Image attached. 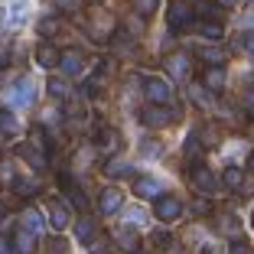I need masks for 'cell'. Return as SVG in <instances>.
Wrapping results in <instances>:
<instances>
[{
	"mask_svg": "<svg viewBox=\"0 0 254 254\" xmlns=\"http://www.w3.org/2000/svg\"><path fill=\"white\" fill-rule=\"evenodd\" d=\"M192 20H195V7L186 3V0H173V7L166 10V23H170V30H176V33L189 30Z\"/></svg>",
	"mask_w": 254,
	"mask_h": 254,
	"instance_id": "1",
	"label": "cell"
},
{
	"mask_svg": "<svg viewBox=\"0 0 254 254\" xmlns=\"http://www.w3.org/2000/svg\"><path fill=\"white\" fill-rule=\"evenodd\" d=\"M183 212H186V209H183V202L176 199V195H160V199L153 202V215H157L163 225L180 222V218H183Z\"/></svg>",
	"mask_w": 254,
	"mask_h": 254,
	"instance_id": "2",
	"label": "cell"
},
{
	"mask_svg": "<svg viewBox=\"0 0 254 254\" xmlns=\"http://www.w3.org/2000/svg\"><path fill=\"white\" fill-rule=\"evenodd\" d=\"M140 121L157 130V127H166V124H173V121H180V111H173L170 105H150V108H143Z\"/></svg>",
	"mask_w": 254,
	"mask_h": 254,
	"instance_id": "3",
	"label": "cell"
},
{
	"mask_svg": "<svg viewBox=\"0 0 254 254\" xmlns=\"http://www.w3.org/2000/svg\"><path fill=\"white\" fill-rule=\"evenodd\" d=\"M143 95L153 101V105H166L173 98V88H170V82L166 78H157V75H150L147 82H143Z\"/></svg>",
	"mask_w": 254,
	"mask_h": 254,
	"instance_id": "4",
	"label": "cell"
},
{
	"mask_svg": "<svg viewBox=\"0 0 254 254\" xmlns=\"http://www.w3.org/2000/svg\"><path fill=\"white\" fill-rule=\"evenodd\" d=\"M95 147L101 150V153H108V157H111L114 150L121 147V137H118V130H114L111 124H98V127H95Z\"/></svg>",
	"mask_w": 254,
	"mask_h": 254,
	"instance_id": "5",
	"label": "cell"
},
{
	"mask_svg": "<svg viewBox=\"0 0 254 254\" xmlns=\"http://www.w3.org/2000/svg\"><path fill=\"white\" fill-rule=\"evenodd\" d=\"M59 186H62V192H65L68 199L75 202V209H78V212H85V209H88V199H85L82 186H78V183H75L72 176H68V173H59Z\"/></svg>",
	"mask_w": 254,
	"mask_h": 254,
	"instance_id": "6",
	"label": "cell"
},
{
	"mask_svg": "<svg viewBox=\"0 0 254 254\" xmlns=\"http://www.w3.org/2000/svg\"><path fill=\"white\" fill-rule=\"evenodd\" d=\"M189 180H192V186L199 189V192H205V195H209V192H215V189H218L215 176H212V173L205 170L202 163H192V170H189Z\"/></svg>",
	"mask_w": 254,
	"mask_h": 254,
	"instance_id": "7",
	"label": "cell"
},
{
	"mask_svg": "<svg viewBox=\"0 0 254 254\" xmlns=\"http://www.w3.org/2000/svg\"><path fill=\"white\" fill-rule=\"evenodd\" d=\"M166 75L176 78V82H186L189 78V56L186 53H176V56H166Z\"/></svg>",
	"mask_w": 254,
	"mask_h": 254,
	"instance_id": "8",
	"label": "cell"
},
{
	"mask_svg": "<svg viewBox=\"0 0 254 254\" xmlns=\"http://www.w3.org/2000/svg\"><path fill=\"white\" fill-rule=\"evenodd\" d=\"M134 195L137 199H160V183L157 180H150V176H137L134 180Z\"/></svg>",
	"mask_w": 254,
	"mask_h": 254,
	"instance_id": "9",
	"label": "cell"
},
{
	"mask_svg": "<svg viewBox=\"0 0 254 254\" xmlns=\"http://www.w3.org/2000/svg\"><path fill=\"white\" fill-rule=\"evenodd\" d=\"M225 78H228V75H225L222 65H209V68H205V75H202V88H205V91H222L225 88Z\"/></svg>",
	"mask_w": 254,
	"mask_h": 254,
	"instance_id": "10",
	"label": "cell"
},
{
	"mask_svg": "<svg viewBox=\"0 0 254 254\" xmlns=\"http://www.w3.org/2000/svg\"><path fill=\"white\" fill-rule=\"evenodd\" d=\"M59 59H62V53L56 49L53 43H39L36 46V62L43 68H56V65H59Z\"/></svg>",
	"mask_w": 254,
	"mask_h": 254,
	"instance_id": "11",
	"label": "cell"
},
{
	"mask_svg": "<svg viewBox=\"0 0 254 254\" xmlns=\"http://www.w3.org/2000/svg\"><path fill=\"white\" fill-rule=\"evenodd\" d=\"M13 251L16 254H36V235L26 232V228H16L13 232Z\"/></svg>",
	"mask_w": 254,
	"mask_h": 254,
	"instance_id": "12",
	"label": "cell"
},
{
	"mask_svg": "<svg viewBox=\"0 0 254 254\" xmlns=\"http://www.w3.org/2000/svg\"><path fill=\"white\" fill-rule=\"evenodd\" d=\"M82 53H62V59H59V68H62V75L65 78H75V75H82Z\"/></svg>",
	"mask_w": 254,
	"mask_h": 254,
	"instance_id": "13",
	"label": "cell"
},
{
	"mask_svg": "<svg viewBox=\"0 0 254 254\" xmlns=\"http://www.w3.org/2000/svg\"><path fill=\"white\" fill-rule=\"evenodd\" d=\"M121 202H124V189H105V195H101V202H98V209H101V215H111V212H118Z\"/></svg>",
	"mask_w": 254,
	"mask_h": 254,
	"instance_id": "14",
	"label": "cell"
},
{
	"mask_svg": "<svg viewBox=\"0 0 254 254\" xmlns=\"http://www.w3.org/2000/svg\"><path fill=\"white\" fill-rule=\"evenodd\" d=\"M0 134L3 137H16L20 134V121H16V114L7 111V108H0Z\"/></svg>",
	"mask_w": 254,
	"mask_h": 254,
	"instance_id": "15",
	"label": "cell"
},
{
	"mask_svg": "<svg viewBox=\"0 0 254 254\" xmlns=\"http://www.w3.org/2000/svg\"><path fill=\"white\" fill-rule=\"evenodd\" d=\"M195 30H199L202 39H209V43H218V39H222V33H225V30H222V23H215V20H202Z\"/></svg>",
	"mask_w": 254,
	"mask_h": 254,
	"instance_id": "16",
	"label": "cell"
},
{
	"mask_svg": "<svg viewBox=\"0 0 254 254\" xmlns=\"http://www.w3.org/2000/svg\"><path fill=\"white\" fill-rule=\"evenodd\" d=\"M75 235H78L82 245H91V241H95V222H91L88 215H82L78 222H75Z\"/></svg>",
	"mask_w": 254,
	"mask_h": 254,
	"instance_id": "17",
	"label": "cell"
},
{
	"mask_svg": "<svg viewBox=\"0 0 254 254\" xmlns=\"http://www.w3.org/2000/svg\"><path fill=\"white\" fill-rule=\"evenodd\" d=\"M10 98H13L16 105H33V98H36V88H33L30 82H20V88L10 91Z\"/></svg>",
	"mask_w": 254,
	"mask_h": 254,
	"instance_id": "18",
	"label": "cell"
},
{
	"mask_svg": "<svg viewBox=\"0 0 254 254\" xmlns=\"http://www.w3.org/2000/svg\"><path fill=\"white\" fill-rule=\"evenodd\" d=\"M49 222H53V228H56V232H62V228L68 225V212L62 209L59 202H49Z\"/></svg>",
	"mask_w": 254,
	"mask_h": 254,
	"instance_id": "19",
	"label": "cell"
},
{
	"mask_svg": "<svg viewBox=\"0 0 254 254\" xmlns=\"http://www.w3.org/2000/svg\"><path fill=\"white\" fill-rule=\"evenodd\" d=\"M195 13L205 16V20L222 23V3H215V0H205V3H199V7H195Z\"/></svg>",
	"mask_w": 254,
	"mask_h": 254,
	"instance_id": "20",
	"label": "cell"
},
{
	"mask_svg": "<svg viewBox=\"0 0 254 254\" xmlns=\"http://www.w3.org/2000/svg\"><path fill=\"white\" fill-rule=\"evenodd\" d=\"M20 228H26V232L39 235V232H43V218H39V212L26 209V212H23V222H20Z\"/></svg>",
	"mask_w": 254,
	"mask_h": 254,
	"instance_id": "21",
	"label": "cell"
},
{
	"mask_svg": "<svg viewBox=\"0 0 254 254\" xmlns=\"http://www.w3.org/2000/svg\"><path fill=\"white\" fill-rule=\"evenodd\" d=\"M105 176H111V180H121V176H134V166H130V163H121V160H114V163L105 166Z\"/></svg>",
	"mask_w": 254,
	"mask_h": 254,
	"instance_id": "22",
	"label": "cell"
},
{
	"mask_svg": "<svg viewBox=\"0 0 254 254\" xmlns=\"http://www.w3.org/2000/svg\"><path fill=\"white\" fill-rule=\"evenodd\" d=\"M222 183L228 189H241V183H245V173L238 170V166H228V170H225V176H222Z\"/></svg>",
	"mask_w": 254,
	"mask_h": 254,
	"instance_id": "23",
	"label": "cell"
},
{
	"mask_svg": "<svg viewBox=\"0 0 254 254\" xmlns=\"http://www.w3.org/2000/svg\"><path fill=\"white\" fill-rule=\"evenodd\" d=\"M199 53H202V59L209 62V65H222V62H225V53L218 49V46H202Z\"/></svg>",
	"mask_w": 254,
	"mask_h": 254,
	"instance_id": "24",
	"label": "cell"
},
{
	"mask_svg": "<svg viewBox=\"0 0 254 254\" xmlns=\"http://www.w3.org/2000/svg\"><path fill=\"white\" fill-rule=\"evenodd\" d=\"M26 20V3L23 0H13L10 3V26H16V23H23Z\"/></svg>",
	"mask_w": 254,
	"mask_h": 254,
	"instance_id": "25",
	"label": "cell"
},
{
	"mask_svg": "<svg viewBox=\"0 0 254 254\" xmlns=\"http://www.w3.org/2000/svg\"><path fill=\"white\" fill-rule=\"evenodd\" d=\"M134 7H137V13H140V16H153V13H157V7H160V0H134Z\"/></svg>",
	"mask_w": 254,
	"mask_h": 254,
	"instance_id": "26",
	"label": "cell"
},
{
	"mask_svg": "<svg viewBox=\"0 0 254 254\" xmlns=\"http://www.w3.org/2000/svg\"><path fill=\"white\" fill-rule=\"evenodd\" d=\"M189 95H192V101H195V105H212L209 91L202 88V85H189Z\"/></svg>",
	"mask_w": 254,
	"mask_h": 254,
	"instance_id": "27",
	"label": "cell"
},
{
	"mask_svg": "<svg viewBox=\"0 0 254 254\" xmlns=\"http://www.w3.org/2000/svg\"><path fill=\"white\" fill-rule=\"evenodd\" d=\"M33 143H36L39 150H49V147H53V140H49V134L43 137V127H33Z\"/></svg>",
	"mask_w": 254,
	"mask_h": 254,
	"instance_id": "28",
	"label": "cell"
},
{
	"mask_svg": "<svg viewBox=\"0 0 254 254\" xmlns=\"http://www.w3.org/2000/svg\"><path fill=\"white\" fill-rule=\"evenodd\" d=\"M49 95H56V98H65V95H68V85L62 82V78H53V82H49Z\"/></svg>",
	"mask_w": 254,
	"mask_h": 254,
	"instance_id": "29",
	"label": "cell"
},
{
	"mask_svg": "<svg viewBox=\"0 0 254 254\" xmlns=\"http://www.w3.org/2000/svg\"><path fill=\"white\" fill-rule=\"evenodd\" d=\"M114 238H121V245H127V248H134V245H137L130 228H118V235H114Z\"/></svg>",
	"mask_w": 254,
	"mask_h": 254,
	"instance_id": "30",
	"label": "cell"
},
{
	"mask_svg": "<svg viewBox=\"0 0 254 254\" xmlns=\"http://www.w3.org/2000/svg\"><path fill=\"white\" fill-rule=\"evenodd\" d=\"M195 153H199V134H192V137H189V140H186V157L192 160Z\"/></svg>",
	"mask_w": 254,
	"mask_h": 254,
	"instance_id": "31",
	"label": "cell"
},
{
	"mask_svg": "<svg viewBox=\"0 0 254 254\" xmlns=\"http://www.w3.org/2000/svg\"><path fill=\"white\" fill-rule=\"evenodd\" d=\"M228 254H251V248H248V241H232V245H228Z\"/></svg>",
	"mask_w": 254,
	"mask_h": 254,
	"instance_id": "32",
	"label": "cell"
},
{
	"mask_svg": "<svg viewBox=\"0 0 254 254\" xmlns=\"http://www.w3.org/2000/svg\"><path fill=\"white\" fill-rule=\"evenodd\" d=\"M53 30H56V20H43L39 23V33H43V36H53Z\"/></svg>",
	"mask_w": 254,
	"mask_h": 254,
	"instance_id": "33",
	"label": "cell"
},
{
	"mask_svg": "<svg viewBox=\"0 0 254 254\" xmlns=\"http://www.w3.org/2000/svg\"><path fill=\"white\" fill-rule=\"evenodd\" d=\"M153 245H157V248H166V245H170V235H166V232H157V235H153Z\"/></svg>",
	"mask_w": 254,
	"mask_h": 254,
	"instance_id": "34",
	"label": "cell"
},
{
	"mask_svg": "<svg viewBox=\"0 0 254 254\" xmlns=\"http://www.w3.org/2000/svg\"><path fill=\"white\" fill-rule=\"evenodd\" d=\"M241 43H245V49L254 56V33H245V39H241Z\"/></svg>",
	"mask_w": 254,
	"mask_h": 254,
	"instance_id": "35",
	"label": "cell"
},
{
	"mask_svg": "<svg viewBox=\"0 0 254 254\" xmlns=\"http://www.w3.org/2000/svg\"><path fill=\"white\" fill-rule=\"evenodd\" d=\"M192 209H195V212H212V202L199 199V202H195V205H192Z\"/></svg>",
	"mask_w": 254,
	"mask_h": 254,
	"instance_id": "36",
	"label": "cell"
},
{
	"mask_svg": "<svg viewBox=\"0 0 254 254\" xmlns=\"http://www.w3.org/2000/svg\"><path fill=\"white\" fill-rule=\"evenodd\" d=\"M143 153H160V143H150V140H143Z\"/></svg>",
	"mask_w": 254,
	"mask_h": 254,
	"instance_id": "37",
	"label": "cell"
},
{
	"mask_svg": "<svg viewBox=\"0 0 254 254\" xmlns=\"http://www.w3.org/2000/svg\"><path fill=\"white\" fill-rule=\"evenodd\" d=\"M0 254H13V245L7 238H0Z\"/></svg>",
	"mask_w": 254,
	"mask_h": 254,
	"instance_id": "38",
	"label": "cell"
},
{
	"mask_svg": "<svg viewBox=\"0 0 254 254\" xmlns=\"http://www.w3.org/2000/svg\"><path fill=\"white\" fill-rule=\"evenodd\" d=\"M245 101H248V108H251V111H254V88L248 91V98H245Z\"/></svg>",
	"mask_w": 254,
	"mask_h": 254,
	"instance_id": "39",
	"label": "cell"
},
{
	"mask_svg": "<svg viewBox=\"0 0 254 254\" xmlns=\"http://www.w3.org/2000/svg\"><path fill=\"white\" fill-rule=\"evenodd\" d=\"M248 163H251V170H254V153H251V157H248Z\"/></svg>",
	"mask_w": 254,
	"mask_h": 254,
	"instance_id": "40",
	"label": "cell"
}]
</instances>
